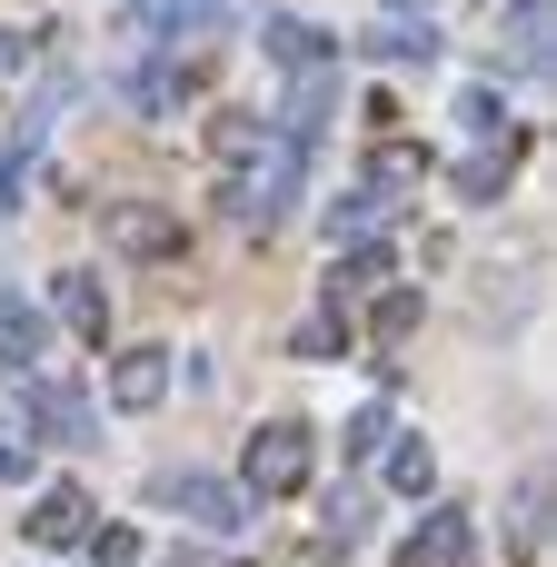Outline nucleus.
<instances>
[{"label":"nucleus","mask_w":557,"mask_h":567,"mask_svg":"<svg viewBox=\"0 0 557 567\" xmlns=\"http://www.w3.org/2000/svg\"><path fill=\"white\" fill-rule=\"evenodd\" d=\"M309 458H319L309 419H259L249 449H239V488L249 498H289V488H309Z\"/></svg>","instance_id":"nucleus-1"},{"label":"nucleus","mask_w":557,"mask_h":567,"mask_svg":"<svg viewBox=\"0 0 557 567\" xmlns=\"http://www.w3.org/2000/svg\"><path fill=\"white\" fill-rule=\"evenodd\" d=\"M329 110H339V80H329V60H309L299 80H289V100H279V140L299 150V140H319L329 130Z\"/></svg>","instance_id":"nucleus-2"},{"label":"nucleus","mask_w":557,"mask_h":567,"mask_svg":"<svg viewBox=\"0 0 557 567\" xmlns=\"http://www.w3.org/2000/svg\"><path fill=\"white\" fill-rule=\"evenodd\" d=\"M100 229H110L130 259H179V219H169V209H110Z\"/></svg>","instance_id":"nucleus-3"},{"label":"nucleus","mask_w":557,"mask_h":567,"mask_svg":"<svg viewBox=\"0 0 557 567\" xmlns=\"http://www.w3.org/2000/svg\"><path fill=\"white\" fill-rule=\"evenodd\" d=\"M159 498H169L179 518H199V528H239V518H249V498H239V488H219V478H169Z\"/></svg>","instance_id":"nucleus-4"},{"label":"nucleus","mask_w":557,"mask_h":567,"mask_svg":"<svg viewBox=\"0 0 557 567\" xmlns=\"http://www.w3.org/2000/svg\"><path fill=\"white\" fill-rule=\"evenodd\" d=\"M159 389H169V359L159 349H120L110 359V399L120 409H159Z\"/></svg>","instance_id":"nucleus-5"},{"label":"nucleus","mask_w":557,"mask_h":567,"mask_svg":"<svg viewBox=\"0 0 557 567\" xmlns=\"http://www.w3.org/2000/svg\"><path fill=\"white\" fill-rule=\"evenodd\" d=\"M40 349H50V319H40L30 299H10V289H0V369H30Z\"/></svg>","instance_id":"nucleus-6"},{"label":"nucleus","mask_w":557,"mask_h":567,"mask_svg":"<svg viewBox=\"0 0 557 567\" xmlns=\"http://www.w3.org/2000/svg\"><path fill=\"white\" fill-rule=\"evenodd\" d=\"M478 548V528H468V508H439L419 538H409V567H448V558H468Z\"/></svg>","instance_id":"nucleus-7"},{"label":"nucleus","mask_w":557,"mask_h":567,"mask_svg":"<svg viewBox=\"0 0 557 567\" xmlns=\"http://www.w3.org/2000/svg\"><path fill=\"white\" fill-rule=\"evenodd\" d=\"M50 319H60L70 339H110V299H100V279H60Z\"/></svg>","instance_id":"nucleus-8"},{"label":"nucleus","mask_w":557,"mask_h":567,"mask_svg":"<svg viewBox=\"0 0 557 567\" xmlns=\"http://www.w3.org/2000/svg\"><path fill=\"white\" fill-rule=\"evenodd\" d=\"M30 538H40V548H70V538H90V498H80V488H50V498L30 508Z\"/></svg>","instance_id":"nucleus-9"},{"label":"nucleus","mask_w":557,"mask_h":567,"mask_svg":"<svg viewBox=\"0 0 557 567\" xmlns=\"http://www.w3.org/2000/svg\"><path fill=\"white\" fill-rule=\"evenodd\" d=\"M369 50H379V60H399V70H419V60H439V30H429V20H379V30H369Z\"/></svg>","instance_id":"nucleus-10"},{"label":"nucleus","mask_w":557,"mask_h":567,"mask_svg":"<svg viewBox=\"0 0 557 567\" xmlns=\"http://www.w3.org/2000/svg\"><path fill=\"white\" fill-rule=\"evenodd\" d=\"M538 528H548V488H538V478H528V488H518V498H508V558H518V567L538 558Z\"/></svg>","instance_id":"nucleus-11"},{"label":"nucleus","mask_w":557,"mask_h":567,"mask_svg":"<svg viewBox=\"0 0 557 567\" xmlns=\"http://www.w3.org/2000/svg\"><path fill=\"white\" fill-rule=\"evenodd\" d=\"M429 478H439V458H429L419 439H399V449H389V498H429Z\"/></svg>","instance_id":"nucleus-12"},{"label":"nucleus","mask_w":557,"mask_h":567,"mask_svg":"<svg viewBox=\"0 0 557 567\" xmlns=\"http://www.w3.org/2000/svg\"><path fill=\"white\" fill-rule=\"evenodd\" d=\"M269 50H279V60H289V70H309V60H329V40H319V30H309V20H289V10H279V20H269Z\"/></svg>","instance_id":"nucleus-13"},{"label":"nucleus","mask_w":557,"mask_h":567,"mask_svg":"<svg viewBox=\"0 0 557 567\" xmlns=\"http://www.w3.org/2000/svg\"><path fill=\"white\" fill-rule=\"evenodd\" d=\"M508 159H518V140H498V150H478V159L458 169V189H468V199H498V189H508Z\"/></svg>","instance_id":"nucleus-14"},{"label":"nucleus","mask_w":557,"mask_h":567,"mask_svg":"<svg viewBox=\"0 0 557 567\" xmlns=\"http://www.w3.org/2000/svg\"><path fill=\"white\" fill-rule=\"evenodd\" d=\"M169 100H179V70H169V60H149V70H130V110H149V120H159Z\"/></svg>","instance_id":"nucleus-15"},{"label":"nucleus","mask_w":557,"mask_h":567,"mask_svg":"<svg viewBox=\"0 0 557 567\" xmlns=\"http://www.w3.org/2000/svg\"><path fill=\"white\" fill-rule=\"evenodd\" d=\"M40 439H70V449H90L100 429L80 419V399H60V389H50V399H40Z\"/></svg>","instance_id":"nucleus-16"},{"label":"nucleus","mask_w":557,"mask_h":567,"mask_svg":"<svg viewBox=\"0 0 557 567\" xmlns=\"http://www.w3.org/2000/svg\"><path fill=\"white\" fill-rule=\"evenodd\" d=\"M219 20H229V0H179V10H169L159 30H169V40H209Z\"/></svg>","instance_id":"nucleus-17"},{"label":"nucleus","mask_w":557,"mask_h":567,"mask_svg":"<svg viewBox=\"0 0 557 567\" xmlns=\"http://www.w3.org/2000/svg\"><path fill=\"white\" fill-rule=\"evenodd\" d=\"M289 349H299V359H339V349H349V339H339V319H329V309H319V319H299V339H289Z\"/></svg>","instance_id":"nucleus-18"},{"label":"nucleus","mask_w":557,"mask_h":567,"mask_svg":"<svg viewBox=\"0 0 557 567\" xmlns=\"http://www.w3.org/2000/svg\"><path fill=\"white\" fill-rule=\"evenodd\" d=\"M409 319H419V289H389V299H379V309H369V329H389V339H399V329H409Z\"/></svg>","instance_id":"nucleus-19"},{"label":"nucleus","mask_w":557,"mask_h":567,"mask_svg":"<svg viewBox=\"0 0 557 567\" xmlns=\"http://www.w3.org/2000/svg\"><path fill=\"white\" fill-rule=\"evenodd\" d=\"M458 130H498V90H458Z\"/></svg>","instance_id":"nucleus-20"},{"label":"nucleus","mask_w":557,"mask_h":567,"mask_svg":"<svg viewBox=\"0 0 557 567\" xmlns=\"http://www.w3.org/2000/svg\"><path fill=\"white\" fill-rule=\"evenodd\" d=\"M349 449H359V458H379V449H389V409H369V419L349 429Z\"/></svg>","instance_id":"nucleus-21"},{"label":"nucleus","mask_w":557,"mask_h":567,"mask_svg":"<svg viewBox=\"0 0 557 567\" xmlns=\"http://www.w3.org/2000/svg\"><path fill=\"white\" fill-rule=\"evenodd\" d=\"M0 478H20V449H10V439H0Z\"/></svg>","instance_id":"nucleus-22"}]
</instances>
